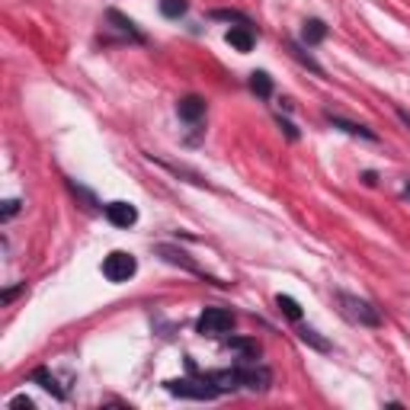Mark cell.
I'll return each instance as SVG.
<instances>
[{
	"instance_id": "obj_18",
	"label": "cell",
	"mask_w": 410,
	"mask_h": 410,
	"mask_svg": "<svg viewBox=\"0 0 410 410\" xmlns=\"http://www.w3.org/2000/svg\"><path fill=\"white\" fill-rule=\"evenodd\" d=\"M298 337L305 340V343H311L314 349H320V352H327V349H330V343H327V340H320V337H317V330H311V327H301V330H298Z\"/></svg>"
},
{
	"instance_id": "obj_20",
	"label": "cell",
	"mask_w": 410,
	"mask_h": 410,
	"mask_svg": "<svg viewBox=\"0 0 410 410\" xmlns=\"http://www.w3.org/2000/svg\"><path fill=\"white\" fill-rule=\"evenodd\" d=\"M19 211V202L16 199H10V202H4V218H13Z\"/></svg>"
},
{
	"instance_id": "obj_1",
	"label": "cell",
	"mask_w": 410,
	"mask_h": 410,
	"mask_svg": "<svg viewBox=\"0 0 410 410\" xmlns=\"http://www.w3.org/2000/svg\"><path fill=\"white\" fill-rule=\"evenodd\" d=\"M337 301L349 320H356V324H362V327H382L378 308H372L365 298H356V295H349V292H337Z\"/></svg>"
},
{
	"instance_id": "obj_11",
	"label": "cell",
	"mask_w": 410,
	"mask_h": 410,
	"mask_svg": "<svg viewBox=\"0 0 410 410\" xmlns=\"http://www.w3.org/2000/svg\"><path fill=\"white\" fill-rule=\"evenodd\" d=\"M327 119H330V125H333V128H343L346 135H356V138H365V141H378V135L372 132V128H365V125H356V122H346V119H340V115H333V112H327Z\"/></svg>"
},
{
	"instance_id": "obj_2",
	"label": "cell",
	"mask_w": 410,
	"mask_h": 410,
	"mask_svg": "<svg viewBox=\"0 0 410 410\" xmlns=\"http://www.w3.org/2000/svg\"><path fill=\"white\" fill-rule=\"evenodd\" d=\"M167 391L177 394V397H189V401H211V397H218L215 384H211L205 375H199V378H173V382H167Z\"/></svg>"
},
{
	"instance_id": "obj_9",
	"label": "cell",
	"mask_w": 410,
	"mask_h": 410,
	"mask_svg": "<svg viewBox=\"0 0 410 410\" xmlns=\"http://www.w3.org/2000/svg\"><path fill=\"white\" fill-rule=\"evenodd\" d=\"M177 112H179V119H186V122H199L205 115V100L202 96H183V100L177 102Z\"/></svg>"
},
{
	"instance_id": "obj_5",
	"label": "cell",
	"mask_w": 410,
	"mask_h": 410,
	"mask_svg": "<svg viewBox=\"0 0 410 410\" xmlns=\"http://www.w3.org/2000/svg\"><path fill=\"white\" fill-rule=\"evenodd\" d=\"M157 253L164 256L167 263H173V266H183V269H189L192 275H202L205 282H215V285H224V282H218L215 275H209V273H205V269L199 266L196 260H189V253H186V250H179V247H170V243H160V247H157Z\"/></svg>"
},
{
	"instance_id": "obj_13",
	"label": "cell",
	"mask_w": 410,
	"mask_h": 410,
	"mask_svg": "<svg viewBox=\"0 0 410 410\" xmlns=\"http://www.w3.org/2000/svg\"><path fill=\"white\" fill-rule=\"evenodd\" d=\"M324 36H327V26L320 23V19H308V23H305V29H301V38H305L308 45H317V42H324Z\"/></svg>"
},
{
	"instance_id": "obj_16",
	"label": "cell",
	"mask_w": 410,
	"mask_h": 410,
	"mask_svg": "<svg viewBox=\"0 0 410 410\" xmlns=\"http://www.w3.org/2000/svg\"><path fill=\"white\" fill-rule=\"evenodd\" d=\"M109 23H115L122 32H125V36H132L135 42H144V36H141L138 29H135V23H132V19H125L119 10H109Z\"/></svg>"
},
{
	"instance_id": "obj_8",
	"label": "cell",
	"mask_w": 410,
	"mask_h": 410,
	"mask_svg": "<svg viewBox=\"0 0 410 410\" xmlns=\"http://www.w3.org/2000/svg\"><path fill=\"white\" fill-rule=\"evenodd\" d=\"M224 42H228L234 51L247 55V51L253 48V29H250V26H231V29L224 32Z\"/></svg>"
},
{
	"instance_id": "obj_21",
	"label": "cell",
	"mask_w": 410,
	"mask_h": 410,
	"mask_svg": "<svg viewBox=\"0 0 410 410\" xmlns=\"http://www.w3.org/2000/svg\"><path fill=\"white\" fill-rule=\"evenodd\" d=\"M10 407H26V410H32V401H29V397H13Z\"/></svg>"
},
{
	"instance_id": "obj_6",
	"label": "cell",
	"mask_w": 410,
	"mask_h": 410,
	"mask_svg": "<svg viewBox=\"0 0 410 410\" xmlns=\"http://www.w3.org/2000/svg\"><path fill=\"white\" fill-rule=\"evenodd\" d=\"M273 372L266 365H241V388L247 391H269Z\"/></svg>"
},
{
	"instance_id": "obj_7",
	"label": "cell",
	"mask_w": 410,
	"mask_h": 410,
	"mask_svg": "<svg viewBox=\"0 0 410 410\" xmlns=\"http://www.w3.org/2000/svg\"><path fill=\"white\" fill-rule=\"evenodd\" d=\"M106 218L115 224V228H132V224L138 221V209H135L132 202H109Z\"/></svg>"
},
{
	"instance_id": "obj_15",
	"label": "cell",
	"mask_w": 410,
	"mask_h": 410,
	"mask_svg": "<svg viewBox=\"0 0 410 410\" xmlns=\"http://www.w3.org/2000/svg\"><path fill=\"white\" fill-rule=\"evenodd\" d=\"M275 308H279L288 320H301V305L292 298V295H275Z\"/></svg>"
},
{
	"instance_id": "obj_3",
	"label": "cell",
	"mask_w": 410,
	"mask_h": 410,
	"mask_svg": "<svg viewBox=\"0 0 410 410\" xmlns=\"http://www.w3.org/2000/svg\"><path fill=\"white\" fill-rule=\"evenodd\" d=\"M196 330L202 337H221V333L234 330V314L228 308H205L196 317Z\"/></svg>"
},
{
	"instance_id": "obj_10",
	"label": "cell",
	"mask_w": 410,
	"mask_h": 410,
	"mask_svg": "<svg viewBox=\"0 0 410 410\" xmlns=\"http://www.w3.org/2000/svg\"><path fill=\"white\" fill-rule=\"evenodd\" d=\"M224 343H228L234 352H241L243 362H256V359H260V343L250 337H228Z\"/></svg>"
},
{
	"instance_id": "obj_12",
	"label": "cell",
	"mask_w": 410,
	"mask_h": 410,
	"mask_svg": "<svg viewBox=\"0 0 410 410\" xmlns=\"http://www.w3.org/2000/svg\"><path fill=\"white\" fill-rule=\"evenodd\" d=\"M32 382L42 384V388H45V391H51L55 397H64V388L55 382V375H51L48 369H36V372H32Z\"/></svg>"
},
{
	"instance_id": "obj_17",
	"label": "cell",
	"mask_w": 410,
	"mask_h": 410,
	"mask_svg": "<svg viewBox=\"0 0 410 410\" xmlns=\"http://www.w3.org/2000/svg\"><path fill=\"white\" fill-rule=\"evenodd\" d=\"M186 6H189L186 0H160V13H164V16H170V19L183 16Z\"/></svg>"
},
{
	"instance_id": "obj_22",
	"label": "cell",
	"mask_w": 410,
	"mask_h": 410,
	"mask_svg": "<svg viewBox=\"0 0 410 410\" xmlns=\"http://www.w3.org/2000/svg\"><path fill=\"white\" fill-rule=\"evenodd\" d=\"M279 128H285V135H288V138H298V132H295V128H292V122H285V119H279Z\"/></svg>"
},
{
	"instance_id": "obj_14",
	"label": "cell",
	"mask_w": 410,
	"mask_h": 410,
	"mask_svg": "<svg viewBox=\"0 0 410 410\" xmlns=\"http://www.w3.org/2000/svg\"><path fill=\"white\" fill-rule=\"evenodd\" d=\"M250 90H253L256 96H263V100L273 93V80H269L266 70H253V74H250Z\"/></svg>"
},
{
	"instance_id": "obj_19",
	"label": "cell",
	"mask_w": 410,
	"mask_h": 410,
	"mask_svg": "<svg viewBox=\"0 0 410 410\" xmlns=\"http://www.w3.org/2000/svg\"><path fill=\"white\" fill-rule=\"evenodd\" d=\"M215 19H228V23H241V26H250V19L243 16V13H237V10H215L211 13Z\"/></svg>"
},
{
	"instance_id": "obj_4",
	"label": "cell",
	"mask_w": 410,
	"mask_h": 410,
	"mask_svg": "<svg viewBox=\"0 0 410 410\" xmlns=\"http://www.w3.org/2000/svg\"><path fill=\"white\" fill-rule=\"evenodd\" d=\"M135 273H138V260H135L132 253H125V250H112V253L102 260V275H106L109 282H128Z\"/></svg>"
}]
</instances>
